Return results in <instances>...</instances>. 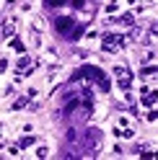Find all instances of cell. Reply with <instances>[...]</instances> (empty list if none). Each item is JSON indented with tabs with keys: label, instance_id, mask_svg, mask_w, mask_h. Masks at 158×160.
<instances>
[{
	"label": "cell",
	"instance_id": "52a82bcc",
	"mask_svg": "<svg viewBox=\"0 0 158 160\" xmlns=\"http://www.w3.org/2000/svg\"><path fill=\"white\" fill-rule=\"evenodd\" d=\"M34 142H36V137H34V134H26V137H21V142H18V147L24 150V147H31Z\"/></svg>",
	"mask_w": 158,
	"mask_h": 160
},
{
	"label": "cell",
	"instance_id": "277c9868",
	"mask_svg": "<svg viewBox=\"0 0 158 160\" xmlns=\"http://www.w3.org/2000/svg\"><path fill=\"white\" fill-rule=\"evenodd\" d=\"M73 26H75L73 18H57V23H55V28H57L60 34H70V31H73Z\"/></svg>",
	"mask_w": 158,
	"mask_h": 160
},
{
	"label": "cell",
	"instance_id": "9a60e30c",
	"mask_svg": "<svg viewBox=\"0 0 158 160\" xmlns=\"http://www.w3.org/2000/svg\"><path fill=\"white\" fill-rule=\"evenodd\" d=\"M5 67H8V59H0V72H3Z\"/></svg>",
	"mask_w": 158,
	"mask_h": 160
},
{
	"label": "cell",
	"instance_id": "9c48e42d",
	"mask_svg": "<svg viewBox=\"0 0 158 160\" xmlns=\"http://www.w3.org/2000/svg\"><path fill=\"white\" fill-rule=\"evenodd\" d=\"M24 106H29V98H26V96H24V98H18V101H13V103H11V108H13V111H21Z\"/></svg>",
	"mask_w": 158,
	"mask_h": 160
},
{
	"label": "cell",
	"instance_id": "5b68a950",
	"mask_svg": "<svg viewBox=\"0 0 158 160\" xmlns=\"http://www.w3.org/2000/svg\"><path fill=\"white\" fill-rule=\"evenodd\" d=\"M16 31V18H5L3 21V36H13Z\"/></svg>",
	"mask_w": 158,
	"mask_h": 160
},
{
	"label": "cell",
	"instance_id": "7c38bea8",
	"mask_svg": "<svg viewBox=\"0 0 158 160\" xmlns=\"http://www.w3.org/2000/svg\"><path fill=\"white\" fill-rule=\"evenodd\" d=\"M11 47L16 49V52H24V44H21V42H18V39H11Z\"/></svg>",
	"mask_w": 158,
	"mask_h": 160
},
{
	"label": "cell",
	"instance_id": "7a4b0ae2",
	"mask_svg": "<svg viewBox=\"0 0 158 160\" xmlns=\"http://www.w3.org/2000/svg\"><path fill=\"white\" fill-rule=\"evenodd\" d=\"M122 44H124V39H122V36H117V34H106V36H104V42H101L104 52H117Z\"/></svg>",
	"mask_w": 158,
	"mask_h": 160
},
{
	"label": "cell",
	"instance_id": "4fadbf2b",
	"mask_svg": "<svg viewBox=\"0 0 158 160\" xmlns=\"http://www.w3.org/2000/svg\"><path fill=\"white\" fill-rule=\"evenodd\" d=\"M47 155H49L47 147H39V150H36V158H47Z\"/></svg>",
	"mask_w": 158,
	"mask_h": 160
},
{
	"label": "cell",
	"instance_id": "5bb4252c",
	"mask_svg": "<svg viewBox=\"0 0 158 160\" xmlns=\"http://www.w3.org/2000/svg\"><path fill=\"white\" fill-rule=\"evenodd\" d=\"M143 75H155V67H153V65H150V67H145V70H143Z\"/></svg>",
	"mask_w": 158,
	"mask_h": 160
},
{
	"label": "cell",
	"instance_id": "ba28073f",
	"mask_svg": "<svg viewBox=\"0 0 158 160\" xmlns=\"http://www.w3.org/2000/svg\"><path fill=\"white\" fill-rule=\"evenodd\" d=\"M114 21H117V23H122V26H132V23H135V18H132V13H124L122 18H114Z\"/></svg>",
	"mask_w": 158,
	"mask_h": 160
},
{
	"label": "cell",
	"instance_id": "6da1fadb",
	"mask_svg": "<svg viewBox=\"0 0 158 160\" xmlns=\"http://www.w3.org/2000/svg\"><path fill=\"white\" fill-rule=\"evenodd\" d=\"M114 75H117V80H119V88H122V91H127V88H130V83H132L130 70H127L124 65H117V67H114Z\"/></svg>",
	"mask_w": 158,
	"mask_h": 160
},
{
	"label": "cell",
	"instance_id": "30bf717a",
	"mask_svg": "<svg viewBox=\"0 0 158 160\" xmlns=\"http://www.w3.org/2000/svg\"><path fill=\"white\" fill-rule=\"evenodd\" d=\"M143 103H145L148 108H153V106H155V93H150V96H145V101H143Z\"/></svg>",
	"mask_w": 158,
	"mask_h": 160
},
{
	"label": "cell",
	"instance_id": "8992f818",
	"mask_svg": "<svg viewBox=\"0 0 158 160\" xmlns=\"http://www.w3.org/2000/svg\"><path fill=\"white\" fill-rule=\"evenodd\" d=\"M16 67L21 70V72H29V70H31V59H29L26 54H21V57H18V62H16Z\"/></svg>",
	"mask_w": 158,
	"mask_h": 160
},
{
	"label": "cell",
	"instance_id": "8fae6325",
	"mask_svg": "<svg viewBox=\"0 0 158 160\" xmlns=\"http://www.w3.org/2000/svg\"><path fill=\"white\" fill-rule=\"evenodd\" d=\"M44 3H47L49 8H60V5H65V0H44Z\"/></svg>",
	"mask_w": 158,
	"mask_h": 160
},
{
	"label": "cell",
	"instance_id": "3957f363",
	"mask_svg": "<svg viewBox=\"0 0 158 160\" xmlns=\"http://www.w3.org/2000/svg\"><path fill=\"white\" fill-rule=\"evenodd\" d=\"M88 145H91V150H88V152H96V147H101V132H98V129H88Z\"/></svg>",
	"mask_w": 158,
	"mask_h": 160
}]
</instances>
